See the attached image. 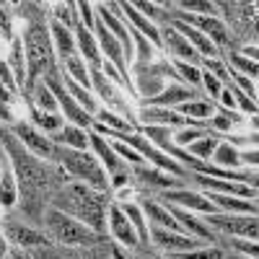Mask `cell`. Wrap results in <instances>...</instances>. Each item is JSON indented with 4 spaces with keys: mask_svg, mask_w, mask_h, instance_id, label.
Returning a JSON list of instances; mask_svg holds the SVG:
<instances>
[{
    "mask_svg": "<svg viewBox=\"0 0 259 259\" xmlns=\"http://www.w3.org/2000/svg\"><path fill=\"white\" fill-rule=\"evenodd\" d=\"M0 148L8 156L11 166H13V177H16V187H18V197L24 205V215L31 221H41L47 207H41V202H50L52 194L68 182L65 168L50 166L47 161L36 158L31 150L21 143L11 127H0Z\"/></svg>",
    "mask_w": 259,
    "mask_h": 259,
    "instance_id": "6da1fadb",
    "label": "cell"
},
{
    "mask_svg": "<svg viewBox=\"0 0 259 259\" xmlns=\"http://www.w3.org/2000/svg\"><path fill=\"white\" fill-rule=\"evenodd\" d=\"M50 207L70 215V218L80 221L83 226L94 228L96 233L104 236L106 231V194L91 189L89 184H80V182H65L50 200Z\"/></svg>",
    "mask_w": 259,
    "mask_h": 259,
    "instance_id": "7a4b0ae2",
    "label": "cell"
},
{
    "mask_svg": "<svg viewBox=\"0 0 259 259\" xmlns=\"http://www.w3.org/2000/svg\"><path fill=\"white\" fill-rule=\"evenodd\" d=\"M24 55H26V89L55 73V55H52V39L50 26L45 24V13H36L29 18L24 29Z\"/></svg>",
    "mask_w": 259,
    "mask_h": 259,
    "instance_id": "3957f363",
    "label": "cell"
},
{
    "mask_svg": "<svg viewBox=\"0 0 259 259\" xmlns=\"http://www.w3.org/2000/svg\"><path fill=\"white\" fill-rule=\"evenodd\" d=\"M41 226H45V236L52 244L60 246H70V249H83V246H94L99 241H106L101 233H96L94 228L83 226L80 221L70 218L55 207H47L45 215H41Z\"/></svg>",
    "mask_w": 259,
    "mask_h": 259,
    "instance_id": "277c9868",
    "label": "cell"
},
{
    "mask_svg": "<svg viewBox=\"0 0 259 259\" xmlns=\"http://www.w3.org/2000/svg\"><path fill=\"white\" fill-rule=\"evenodd\" d=\"M57 145V143H55ZM55 163H60L65 168V174L73 177V182H80V184H89L91 189L106 194L109 192V177H106L104 166L99 163L96 156H91L89 150H75V148H65V145H57V156H55Z\"/></svg>",
    "mask_w": 259,
    "mask_h": 259,
    "instance_id": "5b68a950",
    "label": "cell"
},
{
    "mask_svg": "<svg viewBox=\"0 0 259 259\" xmlns=\"http://www.w3.org/2000/svg\"><path fill=\"white\" fill-rule=\"evenodd\" d=\"M218 236H233V239H249L256 241L259 223L256 215H228V212H215L202 218Z\"/></svg>",
    "mask_w": 259,
    "mask_h": 259,
    "instance_id": "8992f818",
    "label": "cell"
},
{
    "mask_svg": "<svg viewBox=\"0 0 259 259\" xmlns=\"http://www.w3.org/2000/svg\"><path fill=\"white\" fill-rule=\"evenodd\" d=\"M45 83H47V89L52 91V96H55V101H57V106L62 109V114L68 117V122L70 124H75V127H80V130H91V124H94V117H89L80 106H78V101L68 94V89H65V83H62V75L55 70V73H50L47 78H45Z\"/></svg>",
    "mask_w": 259,
    "mask_h": 259,
    "instance_id": "52a82bcc",
    "label": "cell"
},
{
    "mask_svg": "<svg viewBox=\"0 0 259 259\" xmlns=\"http://www.w3.org/2000/svg\"><path fill=\"white\" fill-rule=\"evenodd\" d=\"M171 18H177V21H182V24L192 26L194 31H200V34L207 36L218 50L231 45L228 26L221 24V21H218V18H212V16H192V13H184V11H171Z\"/></svg>",
    "mask_w": 259,
    "mask_h": 259,
    "instance_id": "ba28073f",
    "label": "cell"
},
{
    "mask_svg": "<svg viewBox=\"0 0 259 259\" xmlns=\"http://www.w3.org/2000/svg\"><path fill=\"white\" fill-rule=\"evenodd\" d=\"M0 231H3L6 236V241L18 246V249H36V246H45L50 244V239L45 236V231H39L24 221H16V218H3L0 221Z\"/></svg>",
    "mask_w": 259,
    "mask_h": 259,
    "instance_id": "9c48e42d",
    "label": "cell"
},
{
    "mask_svg": "<svg viewBox=\"0 0 259 259\" xmlns=\"http://www.w3.org/2000/svg\"><path fill=\"white\" fill-rule=\"evenodd\" d=\"M148 236H150V244L158 246L166 254H182V251H192V249L202 246V241L194 239V236L168 231V228H161V226H148Z\"/></svg>",
    "mask_w": 259,
    "mask_h": 259,
    "instance_id": "30bf717a",
    "label": "cell"
},
{
    "mask_svg": "<svg viewBox=\"0 0 259 259\" xmlns=\"http://www.w3.org/2000/svg\"><path fill=\"white\" fill-rule=\"evenodd\" d=\"M11 130H13V135H16L21 143H24L36 158H41V161H55V156H57V145L52 143V138L41 135L34 124H29V122H13Z\"/></svg>",
    "mask_w": 259,
    "mask_h": 259,
    "instance_id": "8fae6325",
    "label": "cell"
},
{
    "mask_svg": "<svg viewBox=\"0 0 259 259\" xmlns=\"http://www.w3.org/2000/svg\"><path fill=\"white\" fill-rule=\"evenodd\" d=\"M94 36H96V41H99V50H104L106 62H112L119 75L130 78V75H127V65H130V62H127V57H124V50H122L119 41L114 39V34L101 24L99 16H96V21H94Z\"/></svg>",
    "mask_w": 259,
    "mask_h": 259,
    "instance_id": "7c38bea8",
    "label": "cell"
},
{
    "mask_svg": "<svg viewBox=\"0 0 259 259\" xmlns=\"http://www.w3.org/2000/svg\"><path fill=\"white\" fill-rule=\"evenodd\" d=\"M161 200H163L166 205H177V207H184V210H197V212H205V215H215V212H218V207H215V205L205 197V194L189 192V189H184V187L161 192Z\"/></svg>",
    "mask_w": 259,
    "mask_h": 259,
    "instance_id": "4fadbf2b",
    "label": "cell"
},
{
    "mask_svg": "<svg viewBox=\"0 0 259 259\" xmlns=\"http://www.w3.org/2000/svg\"><path fill=\"white\" fill-rule=\"evenodd\" d=\"M189 179L212 192V194H231V197H241V200H251L256 202V189L249 184H239V182H226V179H212V177H202V174H189Z\"/></svg>",
    "mask_w": 259,
    "mask_h": 259,
    "instance_id": "5bb4252c",
    "label": "cell"
},
{
    "mask_svg": "<svg viewBox=\"0 0 259 259\" xmlns=\"http://www.w3.org/2000/svg\"><path fill=\"white\" fill-rule=\"evenodd\" d=\"M106 221H109V231L114 236V241L124 249H138V233L133 228V223H130V218L119 210L117 202H109V207H106Z\"/></svg>",
    "mask_w": 259,
    "mask_h": 259,
    "instance_id": "9a60e30c",
    "label": "cell"
},
{
    "mask_svg": "<svg viewBox=\"0 0 259 259\" xmlns=\"http://www.w3.org/2000/svg\"><path fill=\"white\" fill-rule=\"evenodd\" d=\"M161 31V47H166L171 55H177V60H182V62H189V65H194V62H200L202 57L194 52V47L189 45V41L174 29V26H163V29H158Z\"/></svg>",
    "mask_w": 259,
    "mask_h": 259,
    "instance_id": "2e32d148",
    "label": "cell"
},
{
    "mask_svg": "<svg viewBox=\"0 0 259 259\" xmlns=\"http://www.w3.org/2000/svg\"><path fill=\"white\" fill-rule=\"evenodd\" d=\"M89 143H91V148L96 150V158H99V163H104L106 177H114V174H119V171H127L124 161L114 153L112 143H106L101 135H96V133H94V130H89Z\"/></svg>",
    "mask_w": 259,
    "mask_h": 259,
    "instance_id": "e0dca14e",
    "label": "cell"
},
{
    "mask_svg": "<svg viewBox=\"0 0 259 259\" xmlns=\"http://www.w3.org/2000/svg\"><path fill=\"white\" fill-rule=\"evenodd\" d=\"M171 26H174V29H177V31L189 41V45L194 47V52H197L202 60H221V57H223V52H221L218 47H215L207 36H202L200 31H194L192 26L182 24V21H177V18H171Z\"/></svg>",
    "mask_w": 259,
    "mask_h": 259,
    "instance_id": "ac0fdd59",
    "label": "cell"
},
{
    "mask_svg": "<svg viewBox=\"0 0 259 259\" xmlns=\"http://www.w3.org/2000/svg\"><path fill=\"white\" fill-rule=\"evenodd\" d=\"M75 41L80 47V57L89 65V70H99L101 68V52H99V41L94 36V31H89L80 21H75Z\"/></svg>",
    "mask_w": 259,
    "mask_h": 259,
    "instance_id": "d6986e66",
    "label": "cell"
},
{
    "mask_svg": "<svg viewBox=\"0 0 259 259\" xmlns=\"http://www.w3.org/2000/svg\"><path fill=\"white\" fill-rule=\"evenodd\" d=\"M140 122L143 124H156V127H189L192 119L163 109V106H143L140 109Z\"/></svg>",
    "mask_w": 259,
    "mask_h": 259,
    "instance_id": "ffe728a7",
    "label": "cell"
},
{
    "mask_svg": "<svg viewBox=\"0 0 259 259\" xmlns=\"http://www.w3.org/2000/svg\"><path fill=\"white\" fill-rule=\"evenodd\" d=\"M194 99H200L197 89H192V85H171V89L156 94L153 99H145L143 106H163V109H168L171 104H187V101H194Z\"/></svg>",
    "mask_w": 259,
    "mask_h": 259,
    "instance_id": "44dd1931",
    "label": "cell"
},
{
    "mask_svg": "<svg viewBox=\"0 0 259 259\" xmlns=\"http://www.w3.org/2000/svg\"><path fill=\"white\" fill-rule=\"evenodd\" d=\"M119 8H122V18L127 16V18H130L127 24L133 26L140 36H145L153 47H161V31H158V26H156V24H150V21H148L145 16H140V13L135 11V6H133V3H119Z\"/></svg>",
    "mask_w": 259,
    "mask_h": 259,
    "instance_id": "7402d4cb",
    "label": "cell"
},
{
    "mask_svg": "<svg viewBox=\"0 0 259 259\" xmlns=\"http://www.w3.org/2000/svg\"><path fill=\"white\" fill-rule=\"evenodd\" d=\"M205 197L215 207H218V212H228V215H256V202H251V200L231 197V194H212V192H207Z\"/></svg>",
    "mask_w": 259,
    "mask_h": 259,
    "instance_id": "603a6c76",
    "label": "cell"
},
{
    "mask_svg": "<svg viewBox=\"0 0 259 259\" xmlns=\"http://www.w3.org/2000/svg\"><path fill=\"white\" fill-rule=\"evenodd\" d=\"M143 215L150 221V226H161V228H168V231H179V233H184L182 231V226L171 218V212H168V207L163 205V202H156V200H143Z\"/></svg>",
    "mask_w": 259,
    "mask_h": 259,
    "instance_id": "cb8c5ba5",
    "label": "cell"
},
{
    "mask_svg": "<svg viewBox=\"0 0 259 259\" xmlns=\"http://www.w3.org/2000/svg\"><path fill=\"white\" fill-rule=\"evenodd\" d=\"M135 174H138V179H140L145 187H156V189H161V192H166V189H179V187H182V182H179L177 177H166V171H161V168H148L145 163H143V166H135Z\"/></svg>",
    "mask_w": 259,
    "mask_h": 259,
    "instance_id": "d4e9b609",
    "label": "cell"
},
{
    "mask_svg": "<svg viewBox=\"0 0 259 259\" xmlns=\"http://www.w3.org/2000/svg\"><path fill=\"white\" fill-rule=\"evenodd\" d=\"M117 205H119V210L130 218V223H133V228H135V233H138V244H140V249H145L143 254H148L150 236H148V223H145L143 210H140L138 205H133V202H117Z\"/></svg>",
    "mask_w": 259,
    "mask_h": 259,
    "instance_id": "484cf974",
    "label": "cell"
},
{
    "mask_svg": "<svg viewBox=\"0 0 259 259\" xmlns=\"http://www.w3.org/2000/svg\"><path fill=\"white\" fill-rule=\"evenodd\" d=\"M52 143H57V145H65V148H75V150H89V130H80V127H75V124H62V130L55 135V140Z\"/></svg>",
    "mask_w": 259,
    "mask_h": 259,
    "instance_id": "4316f807",
    "label": "cell"
},
{
    "mask_svg": "<svg viewBox=\"0 0 259 259\" xmlns=\"http://www.w3.org/2000/svg\"><path fill=\"white\" fill-rule=\"evenodd\" d=\"M50 39H52V45H55L57 55L62 57V62L75 55V39H73V31H70V29H65L62 24H57V21H52V24H50Z\"/></svg>",
    "mask_w": 259,
    "mask_h": 259,
    "instance_id": "83f0119b",
    "label": "cell"
},
{
    "mask_svg": "<svg viewBox=\"0 0 259 259\" xmlns=\"http://www.w3.org/2000/svg\"><path fill=\"white\" fill-rule=\"evenodd\" d=\"M3 163V177H0V207H13L18 202V187H16V177L8 166V156H0Z\"/></svg>",
    "mask_w": 259,
    "mask_h": 259,
    "instance_id": "f1b7e54d",
    "label": "cell"
},
{
    "mask_svg": "<svg viewBox=\"0 0 259 259\" xmlns=\"http://www.w3.org/2000/svg\"><path fill=\"white\" fill-rule=\"evenodd\" d=\"M62 83H65V89H68V94L78 101V106L89 114V117H94L101 106H99V101H96V96H91V91H85L83 85H78L75 80H70L68 75H65V70H62Z\"/></svg>",
    "mask_w": 259,
    "mask_h": 259,
    "instance_id": "f546056e",
    "label": "cell"
},
{
    "mask_svg": "<svg viewBox=\"0 0 259 259\" xmlns=\"http://www.w3.org/2000/svg\"><path fill=\"white\" fill-rule=\"evenodd\" d=\"M177 114L187 117V119H212L218 114V106L207 99H194V101H187V104H179L177 106Z\"/></svg>",
    "mask_w": 259,
    "mask_h": 259,
    "instance_id": "4dcf8cb0",
    "label": "cell"
},
{
    "mask_svg": "<svg viewBox=\"0 0 259 259\" xmlns=\"http://www.w3.org/2000/svg\"><path fill=\"white\" fill-rule=\"evenodd\" d=\"M8 68H11V73H13V78H16V85H26V55H24V45H21L18 36L11 39Z\"/></svg>",
    "mask_w": 259,
    "mask_h": 259,
    "instance_id": "1f68e13d",
    "label": "cell"
},
{
    "mask_svg": "<svg viewBox=\"0 0 259 259\" xmlns=\"http://www.w3.org/2000/svg\"><path fill=\"white\" fill-rule=\"evenodd\" d=\"M29 94H31V104L36 106L39 112H47V114H57V101H55V96H52V91L47 89V83L45 80H36L31 89H29Z\"/></svg>",
    "mask_w": 259,
    "mask_h": 259,
    "instance_id": "d6a6232c",
    "label": "cell"
},
{
    "mask_svg": "<svg viewBox=\"0 0 259 259\" xmlns=\"http://www.w3.org/2000/svg\"><path fill=\"white\" fill-rule=\"evenodd\" d=\"M31 259H83L78 249H70V246H60V244H45V246H36V249H29Z\"/></svg>",
    "mask_w": 259,
    "mask_h": 259,
    "instance_id": "836d02e7",
    "label": "cell"
},
{
    "mask_svg": "<svg viewBox=\"0 0 259 259\" xmlns=\"http://www.w3.org/2000/svg\"><path fill=\"white\" fill-rule=\"evenodd\" d=\"M65 75L70 80H75L78 85H83L85 91H91V75H89V65L83 62L80 55H73L65 60Z\"/></svg>",
    "mask_w": 259,
    "mask_h": 259,
    "instance_id": "e575fe53",
    "label": "cell"
},
{
    "mask_svg": "<svg viewBox=\"0 0 259 259\" xmlns=\"http://www.w3.org/2000/svg\"><path fill=\"white\" fill-rule=\"evenodd\" d=\"M218 143H221V135L212 133V135H202V138H197L194 143H189L187 150H189L192 158H197V161H210L212 153H215V148H218Z\"/></svg>",
    "mask_w": 259,
    "mask_h": 259,
    "instance_id": "d590c367",
    "label": "cell"
},
{
    "mask_svg": "<svg viewBox=\"0 0 259 259\" xmlns=\"http://www.w3.org/2000/svg\"><path fill=\"white\" fill-rule=\"evenodd\" d=\"M29 114H31V122L39 133H52L57 135L62 130V117L60 114H47V112H39L34 104H29Z\"/></svg>",
    "mask_w": 259,
    "mask_h": 259,
    "instance_id": "8d00e7d4",
    "label": "cell"
},
{
    "mask_svg": "<svg viewBox=\"0 0 259 259\" xmlns=\"http://www.w3.org/2000/svg\"><path fill=\"white\" fill-rule=\"evenodd\" d=\"M212 161L218 163L221 168H228V171H236L241 166V156H239V150H236L231 143L221 140L218 148H215V153H212Z\"/></svg>",
    "mask_w": 259,
    "mask_h": 259,
    "instance_id": "74e56055",
    "label": "cell"
},
{
    "mask_svg": "<svg viewBox=\"0 0 259 259\" xmlns=\"http://www.w3.org/2000/svg\"><path fill=\"white\" fill-rule=\"evenodd\" d=\"M96 122L99 124H104V127H109V130H117V133H135V127L130 124L124 117H119V114H114L112 109H99L96 114Z\"/></svg>",
    "mask_w": 259,
    "mask_h": 259,
    "instance_id": "f35d334b",
    "label": "cell"
},
{
    "mask_svg": "<svg viewBox=\"0 0 259 259\" xmlns=\"http://www.w3.org/2000/svg\"><path fill=\"white\" fill-rule=\"evenodd\" d=\"M226 251L218 246H200V249H192V251H182V254H166V259H223Z\"/></svg>",
    "mask_w": 259,
    "mask_h": 259,
    "instance_id": "ab89813d",
    "label": "cell"
},
{
    "mask_svg": "<svg viewBox=\"0 0 259 259\" xmlns=\"http://www.w3.org/2000/svg\"><path fill=\"white\" fill-rule=\"evenodd\" d=\"M75 3H55L52 6V21H57V24H62L65 29H73L75 26V18H78V11H73Z\"/></svg>",
    "mask_w": 259,
    "mask_h": 259,
    "instance_id": "60d3db41",
    "label": "cell"
},
{
    "mask_svg": "<svg viewBox=\"0 0 259 259\" xmlns=\"http://www.w3.org/2000/svg\"><path fill=\"white\" fill-rule=\"evenodd\" d=\"M228 57V62L233 65L231 70H236V73H246V78H256V73H259V68H256V60H249V57H244V55H239V52H231V55H226Z\"/></svg>",
    "mask_w": 259,
    "mask_h": 259,
    "instance_id": "b9f144b4",
    "label": "cell"
},
{
    "mask_svg": "<svg viewBox=\"0 0 259 259\" xmlns=\"http://www.w3.org/2000/svg\"><path fill=\"white\" fill-rule=\"evenodd\" d=\"M179 8H182L184 13L192 11V16H212V18H215V13H218V11H215L218 6H215V3H207V0H182Z\"/></svg>",
    "mask_w": 259,
    "mask_h": 259,
    "instance_id": "7bdbcfd3",
    "label": "cell"
},
{
    "mask_svg": "<svg viewBox=\"0 0 259 259\" xmlns=\"http://www.w3.org/2000/svg\"><path fill=\"white\" fill-rule=\"evenodd\" d=\"M174 68L179 70L177 75H182L192 89H197V85H202V70L197 68V65H189V62H182V60H177L174 62Z\"/></svg>",
    "mask_w": 259,
    "mask_h": 259,
    "instance_id": "ee69618b",
    "label": "cell"
},
{
    "mask_svg": "<svg viewBox=\"0 0 259 259\" xmlns=\"http://www.w3.org/2000/svg\"><path fill=\"white\" fill-rule=\"evenodd\" d=\"M202 135H212V133H207V127H182L179 133L174 135V145L177 148L189 145V143H194V140L202 138ZM215 135H218V133H215Z\"/></svg>",
    "mask_w": 259,
    "mask_h": 259,
    "instance_id": "f6af8a7d",
    "label": "cell"
},
{
    "mask_svg": "<svg viewBox=\"0 0 259 259\" xmlns=\"http://www.w3.org/2000/svg\"><path fill=\"white\" fill-rule=\"evenodd\" d=\"M221 239H226V244H228L231 251H241V254L249 256V259H256V256H259L256 241H241V239H233V236H221Z\"/></svg>",
    "mask_w": 259,
    "mask_h": 259,
    "instance_id": "bcb514c9",
    "label": "cell"
},
{
    "mask_svg": "<svg viewBox=\"0 0 259 259\" xmlns=\"http://www.w3.org/2000/svg\"><path fill=\"white\" fill-rule=\"evenodd\" d=\"M83 259H112V244L109 241H99L94 246H83L78 249Z\"/></svg>",
    "mask_w": 259,
    "mask_h": 259,
    "instance_id": "7dc6e473",
    "label": "cell"
},
{
    "mask_svg": "<svg viewBox=\"0 0 259 259\" xmlns=\"http://www.w3.org/2000/svg\"><path fill=\"white\" fill-rule=\"evenodd\" d=\"M133 6H135V11H138L140 16H145V18L150 21V24H153V21H158V18H166L156 3H145V0H140V3H133Z\"/></svg>",
    "mask_w": 259,
    "mask_h": 259,
    "instance_id": "c3c4849f",
    "label": "cell"
},
{
    "mask_svg": "<svg viewBox=\"0 0 259 259\" xmlns=\"http://www.w3.org/2000/svg\"><path fill=\"white\" fill-rule=\"evenodd\" d=\"M75 8H78V16L83 18L80 24L89 29V31H94V21H96V16H94V6H91V3H85V0H80V3H75Z\"/></svg>",
    "mask_w": 259,
    "mask_h": 259,
    "instance_id": "681fc988",
    "label": "cell"
},
{
    "mask_svg": "<svg viewBox=\"0 0 259 259\" xmlns=\"http://www.w3.org/2000/svg\"><path fill=\"white\" fill-rule=\"evenodd\" d=\"M202 85L207 89V96H210V99H218L221 91H223V83L215 78L212 73H207V70H202Z\"/></svg>",
    "mask_w": 259,
    "mask_h": 259,
    "instance_id": "f907efd6",
    "label": "cell"
},
{
    "mask_svg": "<svg viewBox=\"0 0 259 259\" xmlns=\"http://www.w3.org/2000/svg\"><path fill=\"white\" fill-rule=\"evenodd\" d=\"M0 83H3L8 91H16V89H18L16 78H13V73H11V68H8V62H3V60H0Z\"/></svg>",
    "mask_w": 259,
    "mask_h": 259,
    "instance_id": "816d5d0a",
    "label": "cell"
},
{
    "mask_svg": "<svg viewBox=\"0 0 259 259\" xmlns=\"http://www.w3.org/2000/svg\"><path fill=\"white\" fill-rule=\"evenodd\" d=\"M221 101H223V109L228 112V109H236V101H233V94H231V89L226 85V89L221 91V96H218Z\"/></svg>",
    "mask_w": 259,
    "mask_h": 259,
    "instance_id": "f5cc1de1",
    "label": "cell"
},
{
    "mask_svg": "<svg viewBox=\"0 0 259 259\" xmlns=\"http://www.w3.org/2000/svg\"><path fill=\"white\" fill-rule=\"evenodd\" d=\"M239 156H241V163H246V166H249V163L256 166V161H259V158H256V156H259V153H256V148L246 150V153H239Z\"/></svg>",
    "mask_w": 259,
    "mask_h": 259,
    "instance_id": "db71d44e",
    "label": "cell"
},
{
    "mask_svg": "<svg viewBox=\"0 0 259 259\" xmlns=\"http://www.w3.org/2000/svg\"><path fill=\"white\" fill-rule=\"evenodd\" d=\"M112 259H133V256H127L119 244H112Z\"/></svg>",
    "mask_w": 259,
    "mask_h": 259,
    "instance_id": "11a10c76",
    "label": "cell"
},
{
    "mask_svg": "<svg viewBox=\"0 0 259 259\" xmlns=\"http://www.w3.org/2000/svg\"><path fill=\"white\" fill-rule=\"evenodd\" d=\"M6 254H8V241H6L3 231H0V256H6Z\"/></svg>",
    "mask_w": 259,
    "mask_h": 259,
    "instance_id": "9f6ffc18",
    "label": "cell"
},
{
    "mask_svg": "<svg viewBox=\"0 0 259 259\" xmlns=\"http://www.w3.org/2000/svg\"><path fill=\"white\" fill-rule=\"evenodd\" d=\"M223 259H249V256H244V254L239 256V254H236V251H231V249H228V254H226Z\"/></svg>",
    "mask_w": 259,
    "mask_h": 259,
    "instance_id": "6f0895ef",
    "label": "cell"
},
{
    "mask_svg": "<svg viewBox=\"0 0 259 259\" xmlns=\"http://www.w3.org/2000/svg\"><path fill=\"white\" fill-rule=\"evenodd\" d=\"M0 156H3V148H0Z\"/></svg>",
    "mask_w": 259,
    "mask_h": 259,
    "instance_id": "680465c9",
    "label": "cell"
},
{
    "mask_svg": "<svg viewBox=\"0 0 259 259\" xmlns=\"http://www.w3.org/2000/svg\"><path fill=\"white\" fill-rule=\"evenodd\" d=\"M0 34H3V29H0Z\"/></svg>",
    "mask_w": 259,
    "mask_h": 259,
    "instance_id": "91938a15",
    "label": "cell"
}]
</instances>
